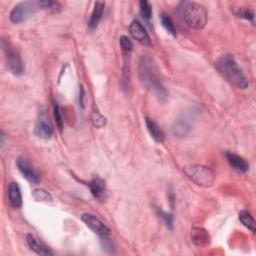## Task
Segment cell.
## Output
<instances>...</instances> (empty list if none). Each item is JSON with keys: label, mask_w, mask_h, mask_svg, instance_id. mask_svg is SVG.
Wrapping results in <instances>:
<instances>
[{"label": "cell", "mask_w": 256, "mask_h": 256, "mask_svg": "<svg viewBox=\"0 0 256 256\" xmlns=\"http://www.w3.org/2000/svg\"><path fill=\"white\" fill-rule=\"evenodd\" d=\"M138 73L141 83L147 90L154 94L159 100H164L166 98L167 93L162 82L160 70L150 56H141L138 65Z\"/></svg>", "instance_id": "6da1fadb"}, {"label": "cell", "mask_w": 256, "mask_h": 256, "mask_svg": "<svg viewBox=\"0 0 256 256\" xmlns=\"http://www.w3.org/2000/svg\"><path fill=\"white\" fill-rule=\"evenodd\" d=\"M215 66L219 73L235 87L239 89H246L248 87L247 77L231 54L220 56L215 63Z\"/></svg>", "instance_id": "7a4b0ae2"}, {"label": "cell", "mask_w": 256, "mask_h": 256, "mask_svg": "<svg viewBox=\"0 0 256 256\" xmlns=\"http://www.w3.org/2000/svg\"><path fill=\"white\" fill-rule=\"evenodd\" d=\"M185 23L192 29H202L207 23L206 8L196 2H185L182 8Z\"/></svg>", "instance_id": "3957f363"}, {"label": "cell", "mask_w": 256, "mask_h": 256, "mask_svg": "<svg viewBox=\"0 0 256 256\" xmlns=\"http://www.w3.org/2000/svg\"><path fill=\"white\" fill-rule=\"evenodd\" d=\"M185 175L195 184L210 187L215 181V174L209 167L200 164H189L183 167Z\"/></svg>", "instance_id": "277c9868"}, {"label": "cell", "mask_w": 256, "mask_h": 256, "mask_svg": "<svg viewBox=\"0 0 256 256\" xmlns=\"http://www.w3.org/2000/svg\"><path fill=\"white\" fill-rule=\"evenodd\" d=\"M1 48L7 69L16 76L22 75L24 73V64L18 51L15 50L10 42L4 38L1 40Z\"/></svg>", "instance_id": "5b68a950"}, {"label": "cell", "mask_w": 256, "mask_h": 256, "mask_svg": "<svg viewBox=\"0 0 256 256\" xmlns=\"http://www.w3.org/2000/svg\"><path fill=\"white\" fill-rule=\"evenodd\" d=\"M39 8L38 1H24L20 2L11 10L9 18L14 24L22 23L30 16H32Z\"/></svg>", "instance_id": "8992f818"}, {"label": "cell", "mask_w": 256, "mask_h": 256, "mask_svg": "<svg viewBox=\"0 0 256 256\" xmlns=\"http://www.w3.org/2000/svg\"><path fill=\"white\" fill-rule=\"evenodd\" d=\"M81 220L88 228H90L101 239H107L110 236V229L101 222L95 215L90 213H84Z\"/></svg>", "instance_id": "52a82bcc"}, {"label": "cell", "mask_w": 256, "mask_h": 256, "mask_svg": "<svg viewBox=\"0 0 256 256\" xmlns=\"http://www.w3.org/2000/svg\"><path fill=\"white\" fill-rule=\"evenodd\" d=\"M35 133L43 139H49L53 135V126L44 110H41L38 113L35 125Z\"/></svg>", "instance_id": "ba28073f"}, {"label": "cell", "mask_w": 256, "mask_h": 256, "mask_svg": "<svg viewBox=\"0 0 256 256\" xmlns=\"http://www.w3.org/2000/svg\"><path fill=\"white\" fill-rule=\"evenodd\" d=\"M16 165L20 173L24 176V178L27 181H29L32 184L39 183L40 181L39 174L37 173L36 170L33 168V166L30 164V162L27 159L23 157H19L16 160Z\"/></svg>", "instance_id": "9c48e42d"}, {"label": "cell", "mask_w": 256, "mask_h": 256, "mask_svg": "<svg viewBox=\"0 0 256 256\" xmlns=\"http://www.w3.org/2000/svg\"><path fill=\"white\" fill-rule=\"evenodd\" d=\"M129 33L136 41L139 42V43L143 45H150V37H149L146 29L138 20L132 21L131 24L129 25Z\"/></svg>", "instance_id": "30bf717a"}, {"label": "cell", "mask_w": 256, "mask_h": 256, "mask_svg": "<svg viewBox=\"0 0 256 256\" xmlns=\"http://www.w3.org/2000/svg\"><path fill=\"white\" fill-rule=\"evenodd\" d=\"M88 187L91 191L92 195L96 199L103 201L106 198V194H107V190H106V183L99 176H94L93 179L88 183Z\"/></svg>", "instance_id": "8fae6325"}, {"label": "cell", "mask_w": 256, "mask_h": 256, "mask_svg": "<svg viewBox=\"0 0 256 256\" xmlns=\"http://www.w3.org/2000/svg\"><path fill=\"white\" fill-rule=\"evenodd\" d=\"M191 241L197 247H203L209 244L210 236L204 228L194 227L191 230Z\"/></svg>", "instance_id": "7c38bea8"}, {"label": "cell", "mask_w": 256, "mask_h": 256, "mask_svg": "<svg viewBox=\"0 0 256 256\" xmlns=\"http://www.w3.org/2000/svg\"><path fill=\"white\" fill-rule=\"evenodd\" d=\"M226 158H227V161L230 164V166L234 170H236L237 172L245 173V172L248 171L249 165H248V163L246 162V160L244 158L240 157L237 154L230 153V152L226 153Z\"/></svg>", "instance_id": "4fadbf2b"}, {"label": "cell", "mask_w": 256, "mask_h": 256, "mask_svg": "<svg viewBox=\"0 0 256 256\" xmlns=\"http://www.w3.org/2000/svg\"><path fill=\"white\" fill-rule=\"evenodd\" d=\"M104 8H105L104 2H102V1L95 2L93 11L90 15V18L88 20V23H87V26L90 30H93L98 26L100 20L102 19L103 13H104Z\"/></svg>", "instance_id": "5bb4252c"}, {"label": "cell", "mask_w": 256, "mask_h": 256, "mask_svg": "<svg viewBox=\"0 0 256 256\" xmlns=\"http://www.w3.org/2000/svg\"><path fill=\"white\" fill-rule=\"evenodd\" d=\"M8 200L13 208H19L22 205V195L17 183L11 182L8 186Z\"/></svg>", "instance_id": "9a60e30c"}, {"label": "cell", "mask_w": 256, "mask_h": 256, "mask_svg": "<svg viewBox=\"0 0 256 256\" xmlns=\"http://www.w3.org/2000/svg\"><path fill=\"white\" fill-rule=\"evenodd\" d=\"M145 124L147 127V130L151 137L158 143H162L164 141V133L160 129V127L150 118H145Z\"/></svg>", "instance_id": "2e32d148"}, {"label": "cell", "mask_w": 256, "mask_h": 256, "mask_svg": "<svg viewBox=\"0 0 256 256\" xmlns=\"http://www.w3.org/2000/svg\"><path fill=\"white\" fill-rule=\"evenodd\" d=\"M26 240H27V244L29 246V248L34 251L35 253L39 254V255H52V251H50L44 244H42L41 242L38 241V239H36L33 235L31 234H28L26 236Z\"/></svg>", "instance_id": "e0dca14e"}, {"label": "cell", "mask_w": 256, "mask_h": 256, "mask_svg": "<svg viewBox=\"0 0 256 256\" xmlns=\"http://www.w3.org/2000/svg\"><path fill=\"white\" fill-rule=\"evenodd\" d=\"M239 220L241 223L248 228L251 232H255L256 230V224L253 216L250 214V213L246 210H242L239 212Z\"/></svg>", "instance_id": "ac0fdd59"}, {"label": "cell", "mask_w": 256, "mask_h": 256, "mask_svg": "<svg viewBox=\"0 0 256 256\" xmlns=\"http://www.w3.org/2000/svg\"><path fill=\"white\" fill-rule=\"evenodd\" d=\"M38 5L40 9H43L51 13H57L61 10V5L59 2L50 1V0H41V1H38Z\"/></svg>", "instance_id": "d6986e66"}, {"label": "cell", "mask_w": 256, "mask_h": 256, "mask_svg": "<svg viewBox=\"0 0 256 256\" xmlns=\"http://www.w3.org/2000/svg\"><path fill=\"white\" fill-rule=\"evenodd\" d=\"M32 196L36 201L39 202H51L52 201V196L48 191L42 188L34 189L32 192Z\"/></svg>", "instance_id": "ffe728a7"}, {"label": "cell", "mask_w": 256, "mask_h": 256, "mask_svg": "<svg viewBox=\"0 0 256 256\" xmlns=\"http://www.w3.org/2000/svg\"><path fill=\"white\" fill-rule=\"evenodd\" d=\"M160 20H161V24L165 28V30L168 33L171 34V35L176 36V29H175V26H174V24L172 22L171 18H170L168 15L162 13L160 15Z\"/></svg>", "instance_id": "44dd1931"}, {"label": "cell", "mask_w": 256, "mask_h": 256, "mask_svg": "<svg viewBox=\"0 0 256 256\" xmlns=\"http://www.w3.org/2000/svg\"><path fill=\"white\" fill-rule=\"evenodd\" d=\"M189 125L187 124L186 121L184 120H179L178 122L175 123V125L173 126V133L177 136H185L187 134V132L189 131Z\"/></svg>", "instance_id": "7402d4cb"}, {"label": "cell", "mask_w": 256, "mask_h": 256, "mask_svg": "<svg viewBox=\"0 0 256 256\" xmlns=\"http://www.w3.org/2000/svg\"><path fill=\"white\" fill-rule=\"evenodd\" d=\"M157 214L159 216V218H161L164 222V224L169 228V229H173V215L171 213H168L164 210H162L161 208H157Z\"/></svg>", "instance_id": "603a6c76"}, {"label": "cell", "mask_w": 256, "mask_h": 256, "mask_svg": "<svg viewBox=\"0 0 256 256\" xmlns=\"http://www.w3.org/2000/svg\"><path fill=\"white\" fill-rule=\"evenodd\" d=\"M119 43H120V47L122 49V52L125 55H129L130 52L132 51V48H133V44H132L131 40L127 36H121L120 39H119Z\"/></svg>", "instance_id": "cb8c5ba5"}, {"label": "cell", "mask_w": 256, "mask_h": 256, "mask_svg": "<svg viewBox=\"0 0 256 256\" xmlns=\"http://www.w3.org/2000/svg\"><path fill=\"white\" fill-rule=\"evenodd\" d=\"M139 5H140V13L142 17L146 20L150 19L152 16V7L150 3L146 1V0H142V1H140Z\"/></svg>", "instance_id": "d4e9b609"}, {"label": "cell", "mask_w": 256, "mask_h": 256, "mask_svg": "<svg viewBox=\"0 0 256 256\" xmlns=\"http://www.w3.org/2000/svg\"><path fill=\"white\" fill-rule=\"evenodd\" d=\"M90 118L93 126L97 128H102L106 124V118L103 115H101L97 110H92Z\"/></svg>", "instance_id": "484cf974"}, {"label": "cell", "mask_w": 256, "mask_h": 256, "mask_svg": "<svg viewBox=\"0 0 256 256\" xmlns=\"http://www.w3.org/2000/svg\"><path fill=\"white\" fill-rule=\"evenodd\" d=\"M53 114H54L56 125L58 126V129L60 131H62V129H63V118H62V114H61L59 105L56 102L53 105Z\"/></svg>", "instance_id": "4316f807"}, {"label": "cell", "mask_w": 256, "mask_h": 256, "mask_svg": "<svg viewBox=\"0 0 256 256\" xmlns=\"http://www.w3.org/2000/svg\"><path fill=\"white\" fill-rule=\"evenodd\" d=\"M239 17H242V18H245L249 21H251V22H253V19H254V12L250 9H245V10H241L239 13H238Z\"/></svg>", "instance_id": "83f0119b"}]
</instances>
